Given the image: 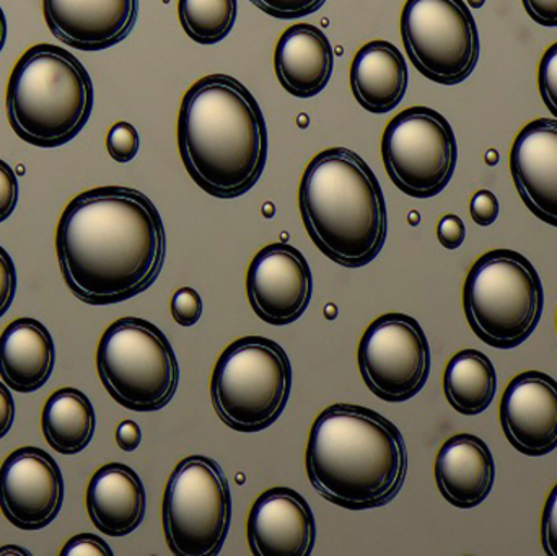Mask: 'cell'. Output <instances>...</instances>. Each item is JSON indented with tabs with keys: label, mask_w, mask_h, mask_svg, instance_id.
Returning <instances> with one entry per match:
<instances>
[{
	"label": "cell",
	"mask_w": 557,
	"mask_h": 556,
	"mask_svg": "<svg viewBox=\"0 0 557 556\" xmlns=\"http://www.w3.org/2000/svg\"><path fill=\"white\" fill-rule=\"evenodd\" d=\"M401 38L409 61L429 81H467L481 54L476 20L465 0H406Z\"/></svg>",
	"instance_id": "obj_10"
},
{
	"label": "cell",
	"mask_w": 557,
	"mask_h": 556,
	"mask_svg": "<svg viewBox=\"0 0 557 556\" xmlns=\"http://www.w3.org/2000/svg\"><path fill=\"white\" fill-rule=\"evenodd\" d=\"M274 69L285 91L297 98L317 97L333 75V46L323 29L297 23L278 38Z\"/></svg>",
	"instance_id": "obj_21"
},
{
	"label": "cell",
	"mask_w": 557,
	"mask_h": 556,
	"mask_svg": "<svg viewBox=\"0 0 557 556\" xmlns=\"http://www.w3.org/2000/svg\"><path fill=\"white\" fill-rule=\"evenodd\" d=\"M500 424L509 443L527 457L557 449V381L542 371H525L507 385Z\"/></svg>",
	"instance_id": "obj_15"
},
{
	"label": "cell",
	"mask_w": 557,
	"mask_h": 556,
	"mask_svg": "<svg viewBox=\"0 0 557 556\" xmlns=\"http://www.w3.org/2000/svg\"><path fill=\"white\" fill-rule=\"evenodd\" d=\"M55 39L78 51H104L133 33L139 0H42Z\"/></svg>",
	"instance_id": "obj_16"
},
{
	"label": "cell",
	"mask_w": 557,
	"mask_h": 556,
	"mask_svg": "<svg viewBox=\"0 0 557 556\" xmlns=\"http://www.w3.org/2000/svg\"><path fill=\"white\" fill-rule=\"evenodd\" d=\"M46 443L61 456H77L87 449L97 430V415L90 398L74 387L51 394L41 413Z\"/></svg>",
	"instance_id": "obj_24"
},
{
	"label": "cell",
	"mask_w": 557,
	"mask_h": 556,
	"mask_svg": "<svg viewBox=\"0 0 557 556\" xmlns=\"http://www.w3.org/2000/svg\"><path fill=\"white\" fill-rule=\"evenodd\" d=\"M143 443V431L133 420H124L116 430V444L124 453H134Z\"/></svg>",
	"instance_id": "obj_38"
},
{
	"label": "cell",
	"mask_w": 557,
	"mask_h": 556,
	"mask_svg": "<svg viewBox=\"0 0 557 556\" xmlns=\"http://www.w3.org/2000/svg\"><path fill=\"white\" fill-rule=\"evenodd\" d=\"M471 218L481 227H490L499 218V199L490 189H481L471 198Z\"/></svg>",
	"instance_id": "obj_34"
},
{
	"label": "cell",
	"mask_w": 557,
	"mask_h": 556,
	"mask_svg": "<svg viewBox=\"0 0 557 556\" xmlns=\"http://www.w3.org/2000/svg\"><path fill=\"white\" fill-rule=\"evenodd\" d=\"M382 157L386 173L399 191L416 199L434 198L454 178L457 137L438 111L406 108L383 131Z\"/></svg>",
	"instance_id": "obj_11"
},
{
	"label": "cell",
	"mask_w": 557,
	"mask_h": 556,
	"mask_svg": "<svg viewBox=\"0 0 557 556\" xmlns=\"http://www.w3.org/2000/svg\"><path fill=\"white\" fill-rule=\"evenodd\" d=\"M437 237L442 247L447 248V250H457L467 238L465 222L455 214L444 215L438 222Z\"/></svg>",
	"instance_id": "obj_36"
},
{
	"label": "cell",
	"mask_w": 557,
	"mask_h": 556,
	"mask_svg": "<svg viewBox=\"0 0 557 556\" xmlns=\"http://www.w3.org/2000/svg\"><path fill=\"white\" fill-rule=\"evenodd\" d=\"M290 392V359L278 343L264 336L235 339L212 372L215 413L238 433H260L273 427Z\"/></svg>",
	"instance_id": "obj_7"
},
{
	"label": "cell",
	"mask_w": 557,
	"mask_h": 556,
	"mask_svg": "<svg viewBox=\"0 0 557 556\" xmlns=\"http://www.w3.org/2000/svg\"><path fill=\"white\" fill-rule=\"evenodd\" d=\"M18 178L12 166L0 159V224L5 222L18 205Z\"/></svg>",
	"instance_id": "obj_31"
},
{
	"label": "cell",
	"mask_w": 557,
	"mask_h": 556,
	"mask_svg": "<svg viewBox=\"0 0 557 556\" xmlns=\"http://www.w3.org/2000/svg\"><path fill=\"white\" fill-rule=\"evenodd\" d=\"M101 384L116 404L137 413L165 408L180 384V365L165 333L146 319L111 323L97 348Z\"/></svg>",
	"instance_id": "obj_8"
},
{
	"label": "cell",
	"mask_w": 557,
	"mask_h": 556,
	"mask_svg": "<svg viewBox=\"0 0 557 556\" xmlns=\"http://www.w3.org/2000/svg\"><path fill=\"white\" fill-rule=\"evenodd\" d=\"M522 3L533 22L548 28L557 26V0H522Z\"/></svg>",
	"instance_id": "obj_37"
},
{
	"label": "cell",
	"mask_w": 557,
	"mask_h": 556,
	"mask_svg": "<svg viewBox=\"0 0 557 556\" xmlns=\"http://www.w3.org/2000/svg\"><path fill=\"white\" fill-rule=\"evenodd\" d=\"M55 254L69 291L88 306L124 302L153 286L166 258L157 206L139 189L98 186L65 206Z\"/></svg>",
	"instance_id": "obj_1"
},
{
	"label": "cell",
	"mask_w": 557,
	"mask_h": 556,
	"mask_svg": "<svg viewBox=\"0 0 557 556\" xmlns=\"http://www.w3.org/2000/svg\"><path fill=\"white\" fill-rule=\"evenodd\" d=\"M170 309H172L173 319L180 326L191 329L202 317L201 296L193 287H182L173 296Z\"/></svg>",
	"instance_id": "obj_29"
},
{
	"label": "cell",
	"mask_w": 557,
	"mask_h": 556,
	"mask_svg": "<svg viewBox=\"0 0 557 556\" xmlns=\"http://www.w3.org/2000/svg\"><path fill=\"white\" fill-rule=\"evenodd\" d=\"M510 172L527 208L557 227V120L540 118L520 129L510 149Z\"/></svg>",
	"instance_id": "obj_18"
},
{
	"label": "cell",
	"mask_w": 557,
	"mask_h": 556,
	"mask_svg": "<svg viewBox=\"0 0 557 556\" xmlns=\"http://www.w3.org/2000/svg\"><path fill=\"white\" fill-rule=\"evenodd\" d=\"M247 535L257 556H310L317 544V521L300 493L276 486L251 506Z\"/></svg>",
	"instance_id": "obj_17"
},
{
	"label": "cell",
	"mask_w": 557,
	"mask_h": 556,
	"mask_svg": "<svg viewBox=\"0 0 557 556\" xmlns=\"http://www.w3.org/2000/svg\"><path fill=\"white\" fill-rule=\"evenodd\" d=\"M496 462L490 446L474 434L450 437L435 459L438 492L458 509H474L494 489Z\"/></svg>",
	"instance_id": "obj_19"
},
{
	"label": "cell",
	"mask_w": 557,
	"mask_h": 556,
	"mask_svg": "<svg viewBox=\"0 0 557 556\" xmlns=\"http://www.w3.org/2000/svg\"><path fill=\"white\" fill-rule=\"evenodd\" d=\"M542 544L546 554L557 556V483L543 511Z\"/></svg>",
	"instance_id": "obj_35"
},
{
	"label": "cell",
	"mask_w": 557,
	"mask_h": 556,
	"mask_svg": "<svg viewBox=\"0 0 557 556\" xmlns=\"http://www.w3.org/2000/svg\"><path fill=\"white\" fill-rule=\"evenodd\" d=\"M163 532L176 556H218L232 522V493L224 470L211 457L180 460L166 483Z\"/></svg>",
	"instance_id": "obj_9"
},
{
	"label": "cell",
	"mask_w": 557,
	"mask_h": 556,
	"mask_svg": "<svg viewBox=\"0 0 557 556\" xmlns=\"http://www.w3.org/2000/svg\"><path fill=\"white\" fill-rule=\"evenodd\" d=\"M261 12L278 20H295L318 12L326 0H248Z\"/></svg>",
	"instance_id": "obj_28"
},
{
	"label": "cell",
	"mask_w": 557,
	"mask_h": 556,
	"mask_svg": "<svg viewBox=\"0 0 557 556\" xmlns=\"http://www.w3.org/2000/svg\"><path fill=\"white\" fill-rule=\"evenodd\" d=\"M305 469L326 502L366 511L399 495L408 475V449L398 427L379 411L336 404L311 427Z\"/></svg>",
	"instance_id": "obj_3"
},
{
	"label": "cell",
	"mask_w": 557,
	"mask_h": 556,
	"mask_svg": "<svg viewBox=\"0 0 557 556\" xmlns=\"http://www.w3.org/2000/svg\"><path fill=\"white\" fill-rule=\"evenodd\" d=\"M13 421H15V400L9 385L0 382V440L10 433Z\"/></svg>",
	"instance_id": "obj_39"
},
{
	"label": "cell",
	"mask_w": 557,
	"mask_h": 556,
	"mask_svg": "<svg viewBox=\"0 0 557 556\" xmlns=\"http://www.w3.org/2000/svg\"><path fill=\"white\" fill-rule=\"evenodd\" d=\"M7 41V18L3 13L2 7H0V52H2L3 46Z\"/></svg>",
	"instance_id": "obj_40"
},
{
	"label": "cell",
	"mask_w": 557,
	"mask_h": 556,
	"mask_svg": "<svg viewBox=\"0 0 557 556\" xmlns=\"http://www.w3.org/2000/svg\"><path fill=\"white\" fill-rule=\"evenodd\" d=\"M444 392L458 413H484L496 398L497 372L493 361L478 349L457 353L445 368Z\"/></svg>",
	"instance_id": "obj_25"
},
{
	"label": "cell",
	"mask_w": 557,
	"mask_h": 556,
	"mask_svg": "<svg viewBox=\"0 0 557 556\" xmlns=\"http://www.w3.org/2000/svg\"><path fill=\"white\" fill-rule=\"evenodd\" d=\"M64 505L61 467L35 446L13 450L0 466V511L20 531L35 532L55 521Z\"/></svg>",
	"instance_id": "obj_13"
},
{
	"label": "cell",
	"mask_w": 557,
	"mask_h": 556,
	"mask_svg": "<svg viewBox=\"0 0 557 556\" xmlns=\"http://www.w3.org/2000/svg\"><path fill=\"white\" fill-rule=\"evenodd\" d=\"M247 294L255 313L270 325L297 322L313 296V274L307 258L282 242L261 248L248 268Z\"/></svg>",
	"instance_id": "obj_14"
},
{
	"label": "cell",
	"mask_w": 557,
	"mask_h": 556,
	"mask_svg": "<svg viewBox=\"0 0 557 556\" xmlns=\"http://www.w3.org/2000/svg\"><path fill=\"white\" fill-rule=\"evenodd\" d=\"M29 555L28 551H23V548L15 547V545H9V547L0 548V555Z\"/></svg>",
	"instance_id": "obj_41"
},
{
	"label": "cell",
	"mask_w": 557,
	"mask_h": 556,
	"mask_svg": "<svg viewBox=\"0 0 557 556\" xmlns=\"http://www.w3.org/2000/svg\"><path fill=\"white\" fill-rule=\"evenodd\" d=\"M178 149L202 191L240 198L267 169L268 126L257 98L232 75L199 78L183 95Z\"/></svg>",
	"instance_id": "obj_2"
},
{
	"label": "cell",
	"mask_w": 557,
	"mask_h": 556,
	"mask_svg": "<svg viewBox=\"0 0 557 556\" xmlns=\"http://www.w3.org/2000/svg\"><path fill=\"white\" fill-rule=\"evenodd\" d=\"M94 82L61 46L39 42L20 55L7 85V118L29 146L55 149L82 133L94 111Z\"/></svg>",
	"instance_id": "obj_5"
},
{
	"label": "cell",
	"mask_w": 557,
	"mask_h": 556,
	"mask_svg": "<svg viewBox=\"0 0 557 556\" xmlns=\"http://www.w3.org/2000/svg\"><path fill=\"white\" fill-rule=\"evenodd\" d=\"M110 545L94 534H78L69 539L62 547L61 556H113Z\"/></svg>",
	"instance_id": "obj_33"
},
{
	"label": "cell",
	"mask_w": 557,
	"mask_h": 556,
	"mask_svg": "<svg viewBox=\"0 0 557 556\" xmlns=\"http://www.w3.org/2000/svg\"><path fill=\"white\" fill-rule=\"evenodd\" d=\"M305 228L318 250L344 268L372 263L385 247V195L369 163L346 147L314 156L298 188Z\"/></svg>",
	"instance_id": "obj_4"
},
{
	"label": "cell",
	"mask_w": 557,
	"mask_h": 556,
	"mask_svg": "<svg viewBox=\"0 0 557 556\" xmlns=\"http://www.w3.org/2000/svg\"><path fill=\"white\" fill-rule=\"evenodd\" d=\"M238 16V0H178V18L186 35L199 45L224 41Z\"/></svg>",
	"instance_id": "obj_26"
},
{
	"label": "cell",
	"mask_w": 557,
	"mask_h": 556,
	"mask_svg": "<svg viewBox=\"0 0 557 556\" xmlns=\"http://www.w3.org/2000/svg\"><path fill=\"white\" fill-rule=\"evenodd\" d=\"M556 322H557V317H556Z\"/></svg>",
	"instance_id": "obj_42"
},
{
	"label": "cell",
	"mask_w": 557,
	"mask_h": 556,
	"mask_svg": "<svg viewBox=\"0 0 557 556\" xmlns=\"http://www.w3.org/2000/svg\"><path fill=\"white\" fill-rule=\"evenodd\" d=\"M408 62L393 42L375 39L354 55L350 90L363 110L385 114L395 110L408 91Z\"/></svg>",
	"instance_id": "obj_23"
},
{
	"label": "cell",
	"mask_w": 557,
	"mask_h": 556,
	"mask_svg": "<svg viewBox=\"0 0 557 556\" xmlns=\"http://www.w3.org/2000/svg\"><path fill=\"white\" fill-rule=\"evenodd\" d=\"M357 362L363 382L375 397L401 404L411 400L428 384L431 346L414 317L385 313L363 332Z\"/></svg>",
	"instance_id": "obj_12"
},
{
	"label": "cell",
	"mask_w": 557,
	"mask_h": 556,
	"mask_svg": "<svg viewBox=\"0 0 557 556\" xmlns=\"http://www.w3.org/2000/svg\"><path fill=\"white\" fill-rule=\"evenodd\" d=\"M140 139L139 133L133 124L127 121H117L111 126L107 136V149L111 159L117 163H129L136 159L139 152Z\"/></svg>",
	"instance_id": "obj_27"
},
{
	"label": "cell",
	"mask_w": 557,
	"mask_h": 556,
	"mask_svg": "<svg viewBox=\"0 0 557 556\" xmlns=\"http://www.w3.org/2000/svg\"><path fill=\"white\" fill-rule=\"evenodd\" d=\"M85 505L90 521L101 534L127 538L146 519V486L136 470L126 464H107L91 477Z\"/></svg>",
	"instance_id": "obj_20"
},
{
	"label": "cell",
	"mask_w": 557,
	"mask_h": 556,
	"mask_svg": "<svg viewBox=\"0 0 557 556\" xmlns=\"http://www.w3.org/2000/svg\"><path fill=\"white\" fill-rule=\"evenodd\" d=\"M539 87L546 108L557 120V42L546 49L540 61Z\"/></svg>",
	"instance_id": "obj_30"
},
{
	"label": "cell",
	"mask_w": 557,
	"mask_h": 556,
	"mask_svg": "<svg viewBox=\"0 0 557 556\" xmlns=\"http://www.w3.org/2000/svg\"><path fill=\"white\" fill-rule=\"evenodd\" d=\"M463 307L478 338L493 348H517L533 335L542 320V277L519 251H487L474 261L465 280Z\"/></svg>",
	"instance_id": "obj_6"
},
{
	"label": "cell",
	"mask_w": 557,
	"mask_h": 556,
	"mask_svg": "<svg viewBox=\"0 0 557 556\" xmlns=\"http://www.w3.org/2000/svg\"><path fill=\"white\" fill-rule=\"evenodd\" d=\"M16 294V268L9 251L0 245V319L9 312Z\"/></svg>",
	"instance_id": "obj_32"
},
{
	"label": "cell",
	"mask_w": 557,
	"mask_h": 556,
	"mask_svg": "<svg viewBox=\"0 0 557 556\" xmlns=\"http://www.w3.org/2000/svg\"><path fill=\"white\" fill-rule=\"evenodd\" d=\"M55 366V346L45 323L32 317L13 320L0 335V379L18 394L45 387Z\"/></svg>",
	"instance_id": "obj_22"
}]
</instances>
